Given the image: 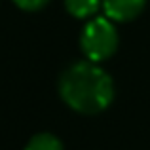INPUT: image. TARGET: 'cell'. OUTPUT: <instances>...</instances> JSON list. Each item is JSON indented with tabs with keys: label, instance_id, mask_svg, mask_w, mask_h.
Listing matches in <instances>:
<instances>
[{
	"label": "cell",
	"instance_id": "3957f363",
	"mask_svg": "<svg viewBox=\"0 0 150 150\" xmlns=\"http://www.w3.org/2000/svg\"><path fill=\"white\" fill-rule=\"evenodd\" d=\"M146 0H103V8L112 21H131L143 11Z\"/></svg>",
	"mask_w": 150,
	"mask_h": 150
},
{
	"label": "cell",
	"instance_id": "8992f818",
	"mask_svg": "<svg viewBox=\"0 0 150 150\" xmlns=\"http://www.w3.org/2000/svg\"><path fill=\"white\" fill-rule=\"evenodd\" d=\"M19 8L23 10H29V11H34V10H40L42 6L48 4V0H13Z\"/></svg>",
	"mask_w": 150,
	"mask_h": 150
},
{
	"label": "cell",
	"instance_id": "7a4b0ae2",
	"mask_svg": "<svg viewBox=\"0 0 150 150\" xmlns=\"http://www.w3.org/2000/svg\"><path fill=\"white\" fill-rule=\"evenodd\" d=\"M80 46L89 61L97 63L108 59L118 48V34L110 19L106 17L91 19L84 27V33L80 36Z\"/></svg>",
	"mask_w": 150,
	"mask_h": 150
},
{
	"label": "cell",
	"instance_id": "6da1fadb",
	"mask_svg": "<svg viewBox=\"0 0 150 150\" xmlns=\"http://www.w3.org/2000/svg\"><path fill=\"white\" fill-rule=\"evenodd\" d=\"M59 93L72 110L97 114L112 103L114 84L110 76L93 61L74 63L63 72Z\"/></svg>",
	"mask_w": 150,
	"mask_h": 150
},
{
	"label": "cell",
	"instance_id": "5b68a950",
	"mask_svg": "<svg viewBox=\"0 0 150 150\" xmlns=\"http://www.w3.org/2000/svg\"><path fill=\"white\" fill-rule=\"evenodd\" d=\"M25 150H63V144L51 133H38L29 141Z\"/></svg>",
	"mask_w": 150,
	"mask_h": 150
},
{
	"label": "cell",
	"instance_id": "277c9868",
	"mask_svg": "<svg viewBox=\"0 0 150 150\" xmlns=\"http://www.w3.org/2000/svg\"><path fill=\"white\" fill-rule=\"evenodd\" d=\"M101 0H65V6L74 17H89L99 10Z\"/></svg>",
	"mask_w": 150,
	"mask_h": 150
}]
</instances>
